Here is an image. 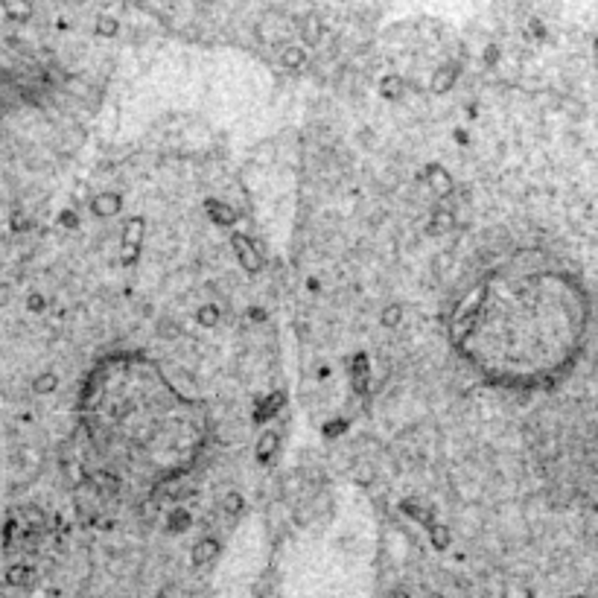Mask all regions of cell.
Instances as JSON below:
<instances>
[{"label": "cell", "mask_w": 598, "mask_h": 598, "mask_svg": "<svg viewBox=\"0 0 598 598\" xmlns=\"http://www.w3.org/2000/svg\"><path fill=\"white\" fill-rule=\"evenodd\" d=\"M231 248H234L236 260L243 263V269H246L248 275H257V272L263 269V254H260V248L251 243L246 234L234 231V234H231Z\"/></svg>", "instance_id": "1"}, {"label": "cell", "mask_w": 598, "mask_h": 598, "mask_svg": "<svg viewBox=\"0 0 598 598\" xmlns=\"http://www.w3.org/2000/svg\"><path fill=\"white\" fill-rule=\"evenodd\" d=\"M143 234H146V222H143V217H134V219L126 222V228H123V257H120L126 266H132V263L137 260Z\"/></svg>", "instance_id": "2"}, {"label": "cell", "mask_w": 598, "mask_h": 598, "mask_svg": "<svg viewBox=\"0 0 598 598\" xmlns=\"http://www.w3.org/2000/svg\"><path fill=\"white\" fill-rule=\"evenodd\" d=\"M219 552H222V546H219L217 537H202V540L193 546V555H190V558H193V566L202 569V566H207V563L217 560Z\"/></svg>", "instance_id": "3"}, {"label": "cell", "mask_w": 598, "mask_h": 598, "mask_svg": "<svg viewBox=\"0 0 598 598\" xmlns=\"http://www.w3.org/2000/svg\"><path fill=\"white\" fill-rule=\"evenodd\" d=\"M205 210H207V217L213 225H219V228H231L236 222V210L219 199H207L205 202Z\"/></svg>", "instance_id": "4"}, {"label": "cell", "mask_w": 598, "mask_h": 598, "mask_svg": "<svg viewBox=\"0 0 598 598\" xmlns=\"http://www.w3.org/2000/svg\"><path fill=\"white\" fill-rule=\"evenodd\" d=\"M420 178L432 184V190H435L438 196H447V193H452V178L447 176V170H444L441 163H429V166H426V173H423Z\"/></svg>", "instance_id": "5"}, {"label": "cell", "mask_w": 598, "mask_h": 598, "mask_svg": "<svg viewBox=\"0 0 598 598\" xmlns=\"http://www.w3.org/2000/svg\"><path fill=\"white\" fill-rule=\"evenodd\" d=\"M459 74H461V64H456V62H449V64H444V67H438L435 70V76H432V88L435 93H447L452 85H456V79H459Z\"/></svg>", "instance_id": "6"}, {"label": "cell", "mask_w": 598, "mask_h": 598, "mask_svg": "<svg viewBox=\"0 0 598 598\" xmlns=\"http://www.w3.org/2000/svg\"><path fill=\"white\" fill-rule=\"evenodd\" d=\"M350 382L356 394H365L368 391V356L365 353H356L353 362H350Z\"/></svg>", "instance_id": "7"}, {"label": "cell", "mask_w": 598, "mask_h": 598, "mask_svg": "<svg viewBox=\"0 0 598 598\" xmlns=\"http://www.w3.org/2000/svg\"><path fill=\"white\" fill-rule=\"evenodd\" d=\"M123 207V199H120L117 193H100V196H93L91 199V210H93V217H114V213Z\"/></svg>", "instance_id": "8"}, {"label": "cell", "mask_w": 598, "mask_h": 598, "mask_svg": "<svg viewBox=\"0 0 598 598\" xmlns=\"http://www.w3.org/2000/svg\"><path fill=\"white\" fill-rule=\"evenodd\" d=\"M301 38L306 47H316L321 41V18L318 15H306L301 21Z\"/></svg>", "instance_id": "9"}, {"label": "cell", "mask_w": 598, "mask_h": 598, "mask_svg": "<svg viewBox=\"0 0 598 598\" xmlns=\"http://www.w3.org/2000/svg\"><path fill=\"white\" fill-rule=\"evenodd\" d=\"M277 432H266L260 441H257V447H254V459L260 461V464H266L272 456H275V449H277Z\"/></svg>", "instance_id": "10"}, {"label": "cell", "mask_w": 598, "mask_h": 598, "mask_svg": "<svg viewBox=\"0 0 598 598\" xmlns=\"http://www.w3.org/2000/svg\"><path fill=\"white\" fill-rule=\"evenodd\" d=\"M280 64L289 67V70L304 67V64H306V50H304V47H298V44L283 47V50H280Z\"/></svg>", "instance_id": "11"}, {"label": "cell", "mask_w": 598, "mask_h": 598, "mask_svg": "<svg viewBox=\"0 0 598 598\" xmlns=\"http://www.w3.org/2000/svg\"><path fill=\"white\" fill-rule=\"evenodd\" d=\"M0 6L6 9V15L12 21H30V15H33V4H30V0H0Z\"/></svg>", "instance_id": "12"}, {"label": "cell", "mask_w": 598, "mask_h": 598, "mask_svg": "<svg viewBox=\"0 0 598 598\" xmlns=\"http://www.w3.org/2000/svg\"><path fill=\"white\" fill-rule=\"evenodd\" d=\"M6 581H9L12 587H30V584L35 581V572H33L30 566H12V569L6 572Z\"/></svg>", "instance_id": "13"}, {"label": "cell", "mask_w": 598, "mask_h": 598, "mask_svg": "<svg viewBox=\"0 0 598 598\" xmlns=\"http://www.w3.org/2000/svg\"><path fill=\"white\" fill-rule=\"evenodd\" d=\"M403 91H406V82H403L400 76H386V79L379 82V93H382L386 100H400Z\"/></svg>", "instance_id": "14"}, {"label": "cell", "mask_w": 598, "mask_h": 598, "mask_svg": "<svg viewBox=\"0 0 598 598\" xmlns=\"http://www.w3.org/2000/svg\"><path fill=\"white\" fill-rule=\"evenodd\" d=\"M219 316H222V313H219L217 304H205L199 313H196V321H199L202 327H217V324H219Z\"/></svg>", "instance_id": "15"}, {"label": "cell", "mask_w": 598, "mask_h": 598, "mask_svg": "<svg viewBox=\"0 0 598 598\" xmlns=\"http://www.w3.org/2000/svg\"><path fill=\"white\" fill-rule=\"evenodd\" d=\"M93 30H97V35H103V38H114L120 33V23L111 15H100L97 23H93Z\"/></svg>", "instance_id": "16"}, {"label": "cell", "mask_w": 598, "mask_h": 598, "mask_svg": "<svg viewBox=\"0 0 598 598\" xmlns=\"http://www.w3.org/2000/svg\"><path fill=\"white\" fill-rule=\"evenodd\" d=\"M59 389V376L53 371H44L38 379H35V391L38 394H53Z\"/></svg>", "instance_id": "17"}, {"label": "cell", "mask_w": 598, "mask_h": 598, "mask_svg": "<svg viewBox=\"0 0 598 598\" xmlns=\"http://www.w3.org/2000/svg\"><path fill=\"white\" fill-rule=\"evenodd\" d=\"M400 318H403V309H400V304H391V306H386V309H382L379 324H382V327H397V324H400Z\"/></svg>", "instance_id": "18"}, {"label": "cell", "mask_w": 598, "mask_h": 598, "mask_svg": "<svg viewBox=\"0 0 598 598\" xmlns=\"http://www.w3.org/2000/svg\"><path fill=\"white\" fill-rule=\"evenodd\" d=\"M190 525V514L187 511H173V517H170V531H184Z\"/></svg>", "instance_id": "19"}, {"label": "cell", "mask_w": 598, "mask_h": 598, "mask_svg": "<svg viewBox=\"0 0 598 598\" xmlns=\"http://www.w3.org/2000/svg\"><path fill=\"white\" fill-rule=\"evenodd\" d=\"M243 505H246V502H243V496H239V493H228V496H225V508H228V514H239V511H243Z\"/></svg>", "instance_id": "20"}, {"label": "cell", "mask_w": 598, "mask_h": 598, "mask_svg": "<svg viewBox=\"0 0 598 598\" xmlns=\"http://www.w3.org/2000/svg\"><path fill=\"white\" fill-rule=\"evenodd\" d=\"M432 543H435L438 548H447V546H449V531L444 529V525H438V529H432Z\"/></svg>", "instance_id": "21"}, {"label": "cell", "mask_w": 598, "mask_h": 598, "mask_svg": "<svg viewBox=\"0 0 598 598\" xmlns=\"http://www.w3.org/2000/svg\"><path fill=\"white\" fill-rule=\"evenodd\" d=\"M386 598H409L406 592H391V595H386Z\"/></svg>", "instance_id": "22"}, {"label": "cell", "mask_w": 598, "mask_h": 598, "mask_svg": "<svg viewBox=\"0 0 598 598\" xmlns=\"http://www.w3.org/2000/svg\"><path fill=\"white\" fill-rule=\"evenodd\" d=\"M158 598H173V595H170V592H166V590H163V592H161V595H158Z\"/></svg>", "instance_id": "23"}, {"label": "cell", "mask_w": 598, "mask_h": 598, "mask_svg": "<svg viewBox=\"0 0 598 598\" xmlns=\"http://www.w3.org/2000/svg\"><path fill=\"white\" fill-rule=\"evenodd\" d=\"M572 598H584V595H572Z\"/></svg>", "instance_id": "24"}]
</instances>
